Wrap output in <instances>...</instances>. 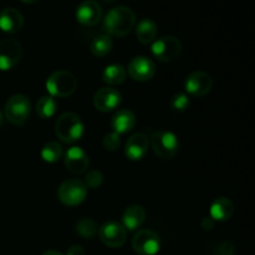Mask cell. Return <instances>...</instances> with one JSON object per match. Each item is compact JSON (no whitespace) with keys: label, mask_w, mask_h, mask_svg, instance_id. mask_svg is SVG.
Listing matches in <instances>:
<instances>
[{"label":"cell","mask_w":255,"mask_h":255,"mask_svg":"<svg viewBox=\"0 0 255 255\" xmlns=\"http://www.w3.org/2000/svg\"><path fill=\"white\" fill-rule=\"evenodd\" d=\"M57 197L65 206H79L86 199L87 187L80 179H66L60 184L57 189Z\"/></svg>","instance_id":"obj_6"},{"label":"cell","mask_w":255,"mask_h":255,"mask_svg":"<svg viewBox=\"0 0 255 255\" xmlns=\"http://www.w3.org/2000/svg\"><path fill=\"white\" fill-rule=\"evenodd\" d=\"M149 147V139L144 133L137 132V133L132 134L126 142L125 146V154L129 161H141L144 158V156L148 152Z\"/></svg>","instance_id":"obj_16"},{"label":"cell","mask_w":255,"mask_h":255,"mask_svg":"<svg viewBox=\"0 0 255 255\" xmlns=\"http://www.w3.org/2000/svg\"><path fill=\"white\" fill-rule=\"evenodd\" d=\"M158 27L151 17H144L139 20L136 25V36L138 41L143 45L152 44L157 36Z\"/></svg>","instance_id":"obj_21"},{"label":"cell","mask_w":255,"mask_h":255,"mask_svg":"<svg viewBox=\"0 0 255 255\" xmlns=\"http://www.w3.org/2000/svg\"><path fill=\"white\" fill-rule=\"evenodd\" d=\"M234 211H236V207L231 199L227 197H219L214 199L213 203L211 204L209 213L214 222H226L232 218Z\"/></svg>","instance_id":"obj_20"},{"label":"cell","mask_w":255,"mask_h":255,"mask_svg":"<svg viewBox=\"0 0 255 255\" xmlns=\"http://www.w3.org/2000/svg\"><path fill=\"white\" fill-rule=\"evenodd\" d=\"M161 238L151 229H139L132 238V248L139 255H156L161 251Z\"/></svg>","instance_id":"obj_8"},{"label":"cell","mask_w":255,"mask_h":255,"mask_svg":"<svg viewBox=\"0 0 255 255\" xmlns=\"http://www.w3.org/2000/svg\"><path fill=\"white\" fill-rule=\"evenodd\" d=\"M57 110V102L51 96H41L36 102V115L42 120L51 119Z\"/></svg>","instance_id":"obj_24"},{"label":"cell","mask_w":255,"mask_h":255,"mask_svg":"<svg viewBox=\"0 0 255 255\" xmlns=\"http://www.w3.org/2000/svg\"><path fill=\"white\" fill-rule=\"evenodd\" d=\"M31 112V104L29 97L16 94L9 97L4 107V116L10 124L15 126H22L29 120Z\"/></svg>","instance_id":"obj_4"},{"label":"cell","mask_w":255,"mask_h":255,"mask_svg":"<svg viewBox=\"0 0 255 255\" xmlns=\"http://www.w3.org/2000/svg\"><path fill=\"white\" fill-rule=\"evenodd\" d=\"M114 49V40L107 34H100L94 37L90 44L91 54L96 57H104L109 55Z\"/></svg>","instance_id":"obj_23"},{"label":"cell","mask_w":255,"mask_h":255,"mask_svg":"<svg viewBox=\"0 0 255 255\" xmlns=\"http://www.w3.org/2000/svg\"><path fill=\"white\" fill-rule=\"evenodd\" d=\"M62 154H64L62 146L56 141L47 142L41 149V158L47 163H56L61 159Z\"/></svg>","instance_id":"obj_25"},{"label":"cell","mask_w":255,"mask_h":255,"mask_svg":"<svg viewBox=\"0 0 255 255\" xmlns=\"http://www.w3.org/2000/svg\"><path fill=\"white\" fill-rule=\"evenodd\" d=\"M169 106H171L172 111L174 112H184L189 109L191 106V100H189V96L184 92H178V94L173 95L169 101Z\"/></svg>","instance_id":"obj_27"},{"label":"cell","mask_w":255,"mask_h":255,"mask_svg":"<svg viewBox=\"0 0 255 255\" xmlns=\"http://www.w3.org/2000/svg\"><path fill=\"white\" fill-rule=\"evenodd\" d=\"M146 211L139 204H131L122 213V226L125 229L133 232L138 229L146 222Z\"/></svg>","instance_id":"obj_18"},{"label":"cell","mask_w":255,"mask_h":255,"mask_svg":"<svg viewBox=\"0 0 255 255\" xmlns=\"http://www.w3.org/2000/svg\"><path fill=\"white\" fill-rule=\"evenodd\" d=\"M236 252V247L231 242H222L216 246L213 255H233Z\"/></svg>","instance_id":"obj_30"},{"label":"cell","mask_w":255,"mask_h":255,"mask_svg":"<svg viewBox=\"0 0 255 255\" xmlns=\"http://www.w3.org/2000/svg\"><path fill=\"white\" fill-rule=\"evenodd\" d=\"M127 79V71L122 65L111 64L106 66L102 72V80L110 86H119Z\"/></svg>","instance_id":"obj_22"},{"label":"cell","mask_w":255,"mask_h":255,"mask_svg":"<svg viewBox=\"0 0 255 255\" xmlns=\"http://www.w3.org/2000/svg\"><path fill=\"white\" fill-rule=\"evenodd\" d=\"M136 115L128 109L119 110L116 114L114 115L111 121L112 129H114L115 133L117 134H125L128 133L131 129H133V127L136 126Z\"/></svg>","instance_id":"obj_19"},{"label":"cell","mask_w":255,"mask_h":255,"mask_svg":"<svg viewBox=\"0 0 255 255\" xmlns=\"http://www.w3.org/2000/svg\"><path fill=\"white\" fill-rule=\"evenodd\" d=\"M102 146L109 152L117 151L120 148V146H121V136L115 133V132H110L102 139Z\"/></svg>","instance_id":"obj_29"},{"label":"cell","mask_w":255,"mask_h":255,"mask_svg":"<svg viewBox=\"0 0 255 255\" xmlns=\"http://www.w3.org/2000/svg\"><path fill=\"white\" fill-rule=\"evenodd\" d=\"M24 26V16L15 7H5L0 11V30L7 34H16Z\"/></svg>","instance_id":"obj_17"},{"label":"cell","mask_w":255,"mask_h":255,"mask_svg":"<svg viewBox=\"0 0 255 255\" xmlns=\"http://www.w3.org/2000/svg\"><path fill=\"white\" fill-rule=\"evenodd\" d=\"M65 166L74 174H84L90 167V159L86 152L79 146H72L65 153Z\"/></svg>","instance_id":"obj_14"},{"label":"cell","mask_w":255,"mask_h":255,"mask_svg":"<svg viewBox=\"0 0 255 255\" xmlns=\"http://www.w3.org/2000/svg\"><path fill=\"white\" fill-rule=\"evenodd\" d=\"M87 188L96 189L104 183V174L99 171V169H92L89 171L85 176V181H82Z\"/></svg>","instance_id":"obj_28"},{"label":"cell","mask_w":255,"mask_h":255,"mask_svg":"<svg viewBox=\"0 0 255 255\" xmlns=\"http://www.w3.org/2000/svg\"><path fill=\"white\" fill-rule=\"evenodd\" d=\"M100 241L106 247L117 249L124 247L127 241V232L121 223L115 221H109L99 228Z\"/></svg>","instance_id":"obj_9"},{"label":"cell","mask_w":255,"mask_h":255,"mask_svg":"<svg viewBox=\"0 0 255 255\" xmlns=\"http://www.w3.org/2000/svg\"><path fill=\"white\" fill-rule=\"evenodd\" d=\"M151 147L158 158L169 161L179 151L178 137L171 131H156L151 137Z\"/></svg>","instance_id":"obj_5"},{"label":"cell","mask_w":255,"mask_h":255,"mask_svg":"<svg viewBox=\"0 0 255 255\" xmlns=\"http://www.w3.org/2000/svg\"><path fill=\"white\" fill-rule=\"evenodd\" d=\"M213 87V79L206 71H193L187 76L184 81L186 94L194 97L206 96Z\"/></svg>","instance_id":"obj_11"},{"label":"cell","mask_w":255,"mask_h":255,"mask_svg":"<svg viewBox=\"0 0 255 255\" xmlns=\"http://www.w3.org/2000/svg\"><path fill=\"white\" fill-rule=\"evenodd\" d=\"M66 255H86V252L79 244H75V246H71L69 249H67Z\"/></svg>","instance_id":"obj_31"},{"label":"cell","mask_w":255,"mask_h":255,"mask_svg":"<svg viewBox=\"0 0 255 255\" xmlns=\"http://www.w3.org/2000/svg\"><path fill=\"white\" fill-rule=\"evenodd\" d=\"M75 16L77 21L84 26H94L101 20L102 7L97 1L86 0L77 6Z\"/></svg>","instance_id":"obj_15"},{"label":"cell","mask_w":255,"mask_h":255,"mask_svg":"<svg viewBox=\"0 0 255 255\" xmlns=\"http://www.w3.org/2000/svg\"><path fill=\"white\" fill-rule=\"evenodd\" d=\"M127 74L138 82L151 80L156 74V65L153 60L147 56H136L129 61L127 67Z\"/></svg>","instance_id":"obj_13"},{"label":"cell","mask_w":255,"mask_h":255,"mask_svg":"<svg viewBox=\"0 0 255 255\" xmlns=\"http://www.w3.org/2000/svg\"><path fill=\"white\" fill-rule=\"evenodd\" d=\"M22 57V46L15 39L0 41V71H10L17 66Z\"/></svg>","instance_id":"obj_10"},{"label":"cell","mask_w":255,"mask_h":255,"mask_svg":"<svg viewBox=\"0 0 255 255\" xmlns=\"http://www.w3.org/2000/svg\"><path fill=\"white\" fill-rule=\"evenodd\" d=\"M214 223H216V222H214L211 217H207V218L202 219L201 227L202 229H204V231H211V229H213Z\"/></svg>","instance_id":"obj_32"},{"label":"cell","mask_w":255,"mask_h":255,"mask_svg":"<svg viewBox=\"0 0 255 255\" xmlns=\"http://www.w3.org/2000/svg\"><path fill=\"white\" fill-rule=\"evenodd\" d=\"M76 232L85 239H92L99 232V226L91 218H81L76 223Z\"/></svg>","instance_id":"obj_26"},{"label":"cell","mask_w":255,"mask_h":255,"mask_svg":"<svg viewBox=\"0 0 255 255\" xmlns=\"http://www.w3.org/2000/svg\"><path fill=\"white\" fill-rule=\"evenodd\" d=\"M47 92L51 97H69L76 91L77 89V79L72 72L66 71V70H59L55 71L47 77L46 80Z\"/></svg>","instance_id":"obj_3"},{"label":"cell","mask_w":255,"mask_h":255,"mask_svg":"<svg viewBox=\"0 0 255 255\" xmlns=\"http://www.w3.org/2000/svg\"><path fill=\"white\" fill-rule=\"evenodd\" d=\"M136 26V14L128 6H116L109 10L104 20V29L109 36H126Z\"/></svg>","instance_id":"obj_1"},{"label":"cell","mask_w":255,"mask_h":255,"mask_svg":"<svg viewBox=\"0 0 255 255\" xmlns=\"http://www.w3.org/2000/svg\"><path fill=\"white\" fill-rule=\"evenodd\" d=\"M152 55L161 62H171L178 59L182 52V44L176 36H162L154 40L151 46Z\"/></svg>","instance_id":"obj_7"},{"label":"cell","mask_w":255,"mask_h":255,"mask_svg":"<svg viewBox=\"0 0 255 255\" xmlns=\"http://www.w3.org/2000/svg\"><path fill=\"white\" fill-rule=\"evenodd\" d=\"M42 255H64V254L60 253V252H57V251H46L42 253Z\"/></svg>","instance_id":"obj_33"},{"label":"cell","mask_w":255,"mask_h":255,"mask_svg":"<svg viewBox=\"0 0 255 255\" xmlns=\"http://www.w3.org/2000/svg\"><path fill=\"white\" fill-rule=\"evenodd\" d=\"M94 106L100 112H112L121 105L122 95L114 87H102L94 95Z\"/></svg>","instance_id":"obj_12"},{"label":"cell","mask_w":255,"mask_h":255,"mask_svg":"<svg viewBox=\"0 0 255 255\" xmlns=\"http://www.w3.org/2000/svg\"><path fill=\"white\" fill-rule=\"evenodd\" d=\"M84 122L79 115L74 112H65L55 124V133L64 143L72 144L79 141L84 134Z\"/></svg>","instance_id":"obj_2"},{"label":"cell","mask_w":255,"mask_h":255,"mask_svg":"<svg viewBox=\"0 0 255 255\" xmlns=\"http://www.w3.org/2000/svg\"><path fill=\"white\" fill-rule=\"evenodd\" d=\"M2 119H4V117H2L1 111H0V126H1V124H2Z\"/></svg>","instance_id":"obj_34"}]
</instances>
